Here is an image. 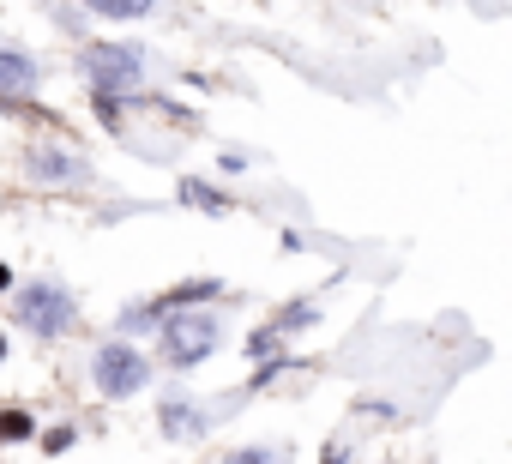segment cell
Here are the masks:
<instances>
[{
    "mask_svg": "<svg viewBox=\"0 0 512 464\" xmlns=\"http://www.w3.org/2000/svg\"><path fill=\"white\" fill-rule=\"evenodd\" d=\"M79 7L97 19H145V13H157V0H79Z\"/></svg>",
    "mask_w": 512,
    "mask_h": 464,
    "instance_id": "obj_8",
    "label": "cell"
},
{
    "mask_svg": "<svg viewBox=\"0 0 512 464\" xmlns=\"http://www.w3.org/2000/svg\"><path fill=\"white\" fill-rule=\"evenodd\" d=\"M223 464H290V452H272V446H241V452H229Z\"/></svg>",
    "mask_w": 512,
    "mask_h": 464,
    "instance_id": "obj_12",
    "label": "cell"
},
{
    "mask_svg": "<svg viewBox=\"0 0 512 464\" xmlns=\"http://www.w3.org/2000/svg\"><path fill=\"white\" fill-rule=\"evenodd\" d=\"M139 55L145 49H133V43H91L79 55V73L91 79V97H127L145 79V61Z\"/></svg>",
    "mask_w": 512,
    "mask_h": 464,
    "instance_id": "obj_1",
    "label": "cell"
},
{
    "mask_svg": "<svg viewBox=\"0 0 512 464\" xmlns=\"http://www.w3.org/2000/svg\"><path fill=\"white\" fill-rule=\"evenodd\" d=\"M314 320H320V308L302 302V308H284V314H278V332H302V326H314Z\"/></svg>",
    "mask_w": 512,
    "mask_h": 464,
    "instance_id": "obj_14",
    "label": "cell"
},
{
    "mask_svg": "<svg viewBox=\"0 0 512 464\" xmlns=\"http://www.w3.org/2000/svg\"><path fill=\"white\" fill-rule=\"evenodd\" d=\"M157 422H163L169 440H199V434H205V416H199L187 398H169V404L157 410Z\"/></svg>",
    "mask_w": 512,
    "mask_h": 464,
    "instance_id": "obj_7",
    "label": "cell"
},
{
    "mask_svg": "<svg viewBox=\"0 0 512 464\" xmlns=\"http://www.w3.org/2000/svg\"><path fill=\"white\" fill-rule=\"evenodd\" d=\"M223 344V326L217 314H199V308H175L163 320V362L169 368H199L211 350Z\"/></svg>",
    "mask_w": 512,
    "mask_h": 464,
    "instance_id": "obj_2",
    "label": "cell"
},
{
    "mask_svg": "<svg viewBox=\"0 0 512 464\" xmlns=\"http://www.w3.org/2000/svg\"><path fill=\"white\" fill-rule=\"evenodd\" d=\"M91 374H97V392H103V398H133V392H145V386H151V362H145L127 338L97 344Z\"/></svg>",
    "mask_w": 512,
    "mask_h": 464,
    "instance_id": "obj_3",
    "label": "cell"
},
{
    "mask_svg": "<svg viewBox=\"0 0 512 464\" xmlns=\"http://www.w3.org/2000/svg\"><path fill=\"white\" fill-rule=\"evenodd\" d=\"M37 428H31V410H0V440L7 446H25Z\"/></svg>",
    "mask_w": 512,
    "mask_h": 464,
    "instance_id": "obj_11",
    "label": "cell"
},
{
    "mask_svg": "<svg viewBox=\"0 0 512 464\" xmlns=\"http://www.w3.org/2000/svg\"><path fill=\"white\" fill-rule=\"evenodd\" d=\"M205 296H223V284H217V278H193V284H175L163 302H169V314H175V308H193V302H205Z\"/></svg>",
    "mask_w": 512,
    "mask_h": 464,
    "instance_id": "obj_9",
    "label": "cell"
},
{
    "mask_svg": "<svg viewBox=\"0 0 512 464\" xmlns=\"http://www.w3.org/2000/svg\"><path fill=\"white\" fill-rule=\"evenodd\" d=\"M25 169H31V181H85V163L73 151H61V145H37L25 157Z\"/></svg>",
    "mask_w": 512,
    "mask_h": 464,
    "instance_id": "obj_5",
    "label": "cell"
},
{
    "mask_svg": "<svg viewBox=\"0 0 512 464\" xmlns=\"http://www.w3.org/2000/svg\"><path fill=\"white\" fill-rule=\"evenodd\" d=\"M278 344H284V332L266 326V332H253V338H247V356H253V362H266V356H278Z\"/></svg>",
    "mask_w": 512,
    "mask_h": 464,
    "instance_id": "obj_13",
    "label": "cell"
},
{
    "mask_svg": "<svg viewBox=\"0 0 512 464\" xmlns=\"http://www.w3.org/2000/svg\"><path fill=\"white\" fill-rule=\"evenodd\" d=\"M0 356H7V338H0Z\"/></svg>",
    "mask_w": 512,
    "mask_h": 464,
    "instance_id": "obj_18",
    "label": "cell"
},
{
    "mask_svg": "<svg viewBox=\"0 0 512 464\" xmlns=\"http://www.w3.org/2000/svg\"><path fill=\"white\" fill-rule=\"evenodd\" d=\"M73 440H79V434H73V428H55V434H49V440H43V452H67V446H73Z\"/></svg>",
    "mask_w": 512,
    "mask_h": 464,
    "instance_id": "obj_15",
    "label": "cell"
},
{
    "mask_svg": "<svg viewBox=\"0 0 512 464\" xmlns=\"http://www.w3.org/2000/svg\"><path fill=\"white\" fill-rule=\"evenodd\" d=\"M37 85V61L25 49H0V97H25Z\"/></svg>",
    "mask_w": 512,
    "mask_h": 464,
    "instance_id": "obj_6",
    "label": "cell"
},
{
    "mask_svg": "<svg viewBox=\"0 0 512 464\" xmlns=\"http://www.w3.org/2000/svg\"><path fill=\"white\" fill-rule=\"evenodd\" d=\"M181 199H187V205H199V211H229V199H223L211 181H181Z\"/></svg>",
    "mask_w": 512,
    "mask_h": 464,
    "instance_id": "obj_10",
    "label": "cell"
},
{
    "mask_svg": "<svg viewBox=\"0 0 512 464\" xmlns=\"http://www.w3.org/2000/svg\"><path fill=\"white\" fill-rule=\"evenodd\" d=\"M326 464H344V452H338V446H332V452H326Z\"/></svg>",
    "mask_w": 512,
    "mask_h": 464,
    "instance_id": "obj_17",
    "label": "cell"
},
{
    "mask_svg": "<svg viewBox=\"0 0 512 464\" xmlns=\"http://www.w3.org/2000/svg\"><path fill=\"white\" fill-rule=\"evenodd\" d=\"M0 290H13V272H7V266H0Z\"/></svg>",
    "mask_w": 512,
    "mask_h": 464,
    "instance_id": "obj_16",
    "label": "cell"
},
{
    "mask_svg": "<svg viewBox=\"0 0 512 464\" xmlns=\"http://www.w3.org/2000/svg\"><path fill=\"white\" fill-rule=\"evenodd\" d=\"M73 314H79V302H73L61 284H31V290H19V326H31L37 338H61V332L73 326Z\"/></svg>",
    "mask_w": 512,
    "mask_h": 464,
    "instance_id": "obj_4",
    "label": "cell"
}]
</instances>
